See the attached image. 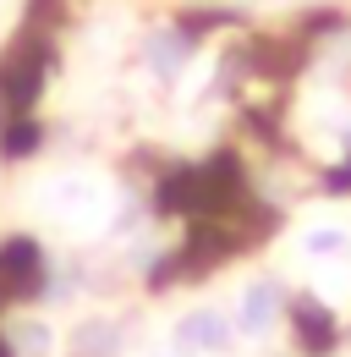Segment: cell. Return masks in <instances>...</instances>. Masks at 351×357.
Segmentation results:
<instances>
[{
	"mask_svg": "<svg viewBox=\"0 0 351 357\" xmlns=\"http://www.w3.org/2000/svg\"><path fill=\"white\" fill-rule=\"evenodd\" d=\"M148 66H154L159 77H176V72L187 66V39L171 33V28H165V33H154V39H148Z\"/></svg>",
	"mask_w": 351,
	"mask_h": 357,
	"instance_id": "obj_3",
	"label": "cell"
},
{
	"mask_svg": "<svg viewBox=\"0 0 351 357\" xmlns=\"http://www.w3.org/2000/svg\"><path fill=\"white\" fill-rule=\"evenodd\" d=\"M231 335H236V330H231L214 308H198V313H187V319H176V347H181V352H225Z\"/></svg>",
	"mask_w": 351,
	"mask_h": 357,
	"instance_id": "obj_2",
	"label": "cell"
},
{
	"mask_svg": "<svg viewBox=\"0 0 351 357\" xmlns=\"http://www.w3.org/2000/svg\"><path fill=\"white\" fill-rule=\"evenodd\" d=\"M280 303H286L280 280H253V286L242 291L236 330H242V335H263V330H274V319H280Z\"/></svg>",
	"mask_w": 351,
	"mask_h": 357,
	"instance_id": "obj_1",
	"label": "cell"
},
{
	"mask_svg": "<svg viewBox=\"0 0 351 357\" xmlns=\"http://www.w3.org/2000/svg\"><path fill=\"white\" fill-rule=\"evenodd\" d=\"M302 248H307V259H335V253H346V231L341 225H313L302 236Z\"/></svg>",
	"mask_w": 351,
	"mask_h": 357,
	"instance_id": "obj_6",
	"label": "cell"
},
{
	"mask_svg": "<svg viewBox=\"0 0 351 357\" xmlns=\"http://www.w3.org/2000/svg\"><path fill=\"white\" fill-rule=\"evenodd\" d=\"M88 204H93V187H88V181H55V192H49V209H55V215H77V220H83Z\"/></svg>",
	"mask_w": 351,
	"mask_h": 357,
	"instance_id": "obj_5",
	"label": "cell"
},
{
	"mask_svg": "<svg viewBox=\"0 0 351 357\" xmlns=\"http://www.w3.org/2000/svg\"><path fill=\"white\" fill-rule=\"evenodd\" d=\"M11 347H17V357H49L55 335H49V324H39V319H22V324H11Z\"/></svg>",
	"mask_w": 351,
	"mask_h": 357,
	"instance_id": "obj_4",
	"label": "cell"
},
{
	"mask_svg": "<svg viewBox=\"0 0 351 357\" xmlns=\"http://www.w3.org/2000/svg\"><path fill=\"white\" fill-rule=\"evenodd\" d=\"M77 347H83V352H104V347H110V324H104V319H88L83 330H77Z\"/></svg>",
	"mask_w": 351,
	"mask_h": 357,
	"instance_id": "obj_7",
	"label": "cell"
}]
</instances>
